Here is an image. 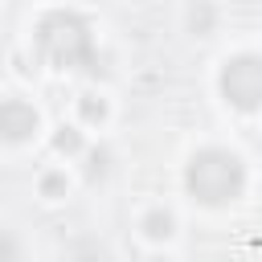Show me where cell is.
<instances>
[{
  "instance_id": "1",
  "label": "cell",
  "mask_w": 262,
  "mask_h": 262,
  "mask_svg": "<svg viewBox=\"0 0 262 262\" xmlns=\"http://www.w3.org/2000/svg\"><path fill=\"white\" fill-rule=\"evenodd\" d=\"M37 49L57 70H98L90 25L78 12H49L37 25Z\"/></svg>"
},
{
  "instance_id": "2",
  "label": "cell",
  "mask_w": 262,
  "mask_h": 262,
  "mask_svg": "<svg viewBox=\"0 0 262 262\" xmlns=\"http://www.w3.org/2000/svg\"><path fill=\"white\" fill-rule=\"evenodd\" d=\"M188 192L205 205H225L233 201L242 188H246V168L233 151H221V147H205L192 156L188 164Z\"/></svg>"
},
{
  "instance_id": "3",
  "label": "cell",
  "mask_w": 262,
  "mask_h": 262,
  "mask_svg": "<svg viewBox=\"0 0 262 262\" xmlns=\"http://www.w3.org/2000/svg\"><path fill=\"white\" fill-rule=\"evenodd\" d=\"M221 94L233 106H242V111L262 106V57L242 53V57L225 61V70H221Z\"/></svg>"
},
{
  "instance_id": "4",
  "label": "cell",
  "mask_w": 262,
  "mask_h": 262,
  "mask_svg": "<svg viewBox=\"0 0 262 262\" xmlns=\"http://www.w3.org/2000/svg\"><path fill=\"white\" fill-rule=\"evenodd\" d=\"M33 131H37V111H33L29 102H20V98H4V102H0V139L20 143V139H29Z\"/></svg>"
},
{
  "instance_id": "5",
  "label": "cell",
  "mask_w": 262,
  "mask_h": 262,
  "mask_svg": "<svg viewBox=\"0 0 262 262\" xmlns=\"http://www.w3.org/2000/svg\"><path fill=\"white\" fill-rule=\"evenodd\" d=\"M143 229H147L151 237H168V233H172V217H168V213H151V217L143 221Z\"/></svg>"
},
{
  "instance_id": "6",
  "label": "cell",
  "mask_w": 262,
  "mask_h": 262,
  "mask_svg": "<svg viewBox=\"0 0 262 262\" xmlns=\"http://www.w3.org/2000/svg\"><path fill=\"white\" fill-rule=\"evenodd\" d=\"M53 147H57V151H78V147H82V135L70 131V127H61V131L53 135Z\"/></svg>"
},
{
  "instance_id": "7",
  "label": "cell",
  "mask_w": 262,
  "mask_h": 262,
  "mask_svg": "<svg viewBox=\"0 0 262 262\" xmlns=\"http://www.w3.org/2000/svg\"><path fill=\"white\" fill-rule=\"evenodd\" d=\"M106 115V106H102V98H94V94H86L82 98V119H90V123H98Z\"/></svg>"
},
{
  "instance_id": "8",
  "label": "cell",
  "mask_w": 262,
  "mask_h": 262,
  "mask_svg": "<svg viewBox=\"0 0 262 262\" xmlns=\"http://www.w3.org/2000/svg\"><path fill=\"white\" fill-rule=\"evenodd\" d=\"M41 188H45L49 196H57V192H66V180H61V176H45V184H41Z\"/></svg>"
},
{
  "instance_id": "9",
  "label": "cell",
  "mask_w": 262,
  "mask_h": 262,
  "mask_svg": "<svg viewBox=\"0 0 262 262\" xmlns=\"http://www.w3.org/2000/svg\"><path fill=\"white\" fill-rule=\"evenodd\" d=\"M102 168H106V151H94L90 156V176H102Z\"/></svg>"
},
{
  "instance_id": "10",
  "label": "cell",
  "mask_w": 262,
  "mask_h": 262,
  "mask_svg": "<svg viewBox=\"0 0 262 262\" xmlns=\"http://www.w3.org/2000/svg\"><path fill=\"white\" fill-rule=\"evenodd\" d=\"M151 262H160V258H151Z\"/></svg>"
}]
</instances>
